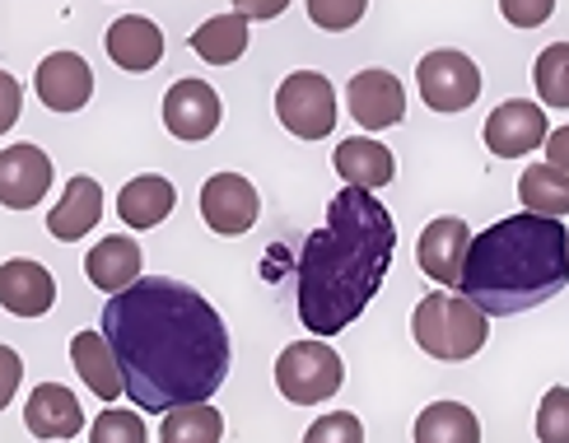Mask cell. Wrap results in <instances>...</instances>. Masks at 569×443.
<instances>
[{"label": "cell", "mask_w": 569, "mask_h": 443, "mask_svg": "<svg viewBox=\"0 0 569 443\" xmlns=\"http://www.w3.org/2000/svg\"><path fill=\"white\" fill-rule=\"evenodd\" d=\"M108 345L122 364L136 411L169 415L178 406L210 402L229 379V332L192 285L146 275L103 303Z\"/></svg>", "instance_id": "1"}, {"label": "cell", "mask_w": 569, "mask_h": 443, "mask_svg": "<svg viewBox=\"0 0 569 443\" xmlns=\"http://www.w3.org/2000/svg\"><path fill=\"white\" fill-rule=\"evenodd\" d=\"M397 252L392 210L365 187H341L322 224L308 233L295 271L299 322L313 336H337L369 309Z\"/></svg>", "instance_id": "2"}, {"label": "cell", "mask_w": 569, "mask_h": 443, "mask_svg": "<svg viewBox=\"0 0 569 443\" xmlns=\"http://www.w3.org/2000/svg\"><path fill=\"white\" fill-rule=\"evenodd\" d=\"M569 285V229L547 215H505L486 224L467 252L462 294L490 318L528 313Z\"/></svg>", "instance_id": "3"}, {"label": "cell", "mask_w": 569, "mask_h": 443, "mask_svg": "<svg viewBox=\"0 0 569 443\" xmlns=\"http://www.w3.org/2000/svg\"><path fill=\"white\" fill-rule=\"evenodd\" d=\"M411 336L425 355H435L443 364L471 360L490 336V313L477 309L467 294H430L416 303L411 313Z\"/></svg>", "instance_id": "4"}, {"label": "cell", "mask_w": 569, "mask_h": 443, "mask_svg": "<svg viewBox=\"0 0 569 443\" xmlns=\"http://www.w3.org/2000/svg\"><path fill=\"white\" fill-rule=\"evenodd\" d=\"M346 383V364L322 336L318 341H295L280 350L276 360V387L284 392V402L295 406H318L327 396H337Z\"/></svg>", "instance_id": "5"}, {"label": "cell", "mask_w": 569, "mask_h": 443, "mask_svg": "<svg viewBox=\"0 0 569 443\" xmlns=\"http://www.w3.org/2000/svg\"><path fill=\"white\" fill-rule=\"evenodd\" d=\"M276 117L280 127L299 140H322L337 127V89L318 70H295L276 89Z\"/></svg>", "instance_id": "6"}, {"label": "cell", "mask_w": 569, "mask_h": 443, "mask_svg": "<svg viewBox=\"0 0 569 443\" xmlns=\"http://www.w3.org/2000/svg\"><path fill=\"white\" fill-rule=\"evenodd\" d=\"M416 80H420V99L430 112H467L471 103L481 99V70L467 52H430L420 57L416 66Z\"/></svg>", "instance_id": "7"}, {"label": "cell", "mask_w": 569, "mask_h": 443, "mask_svg": "<svg viewBox=\"0 0 569 443\" xmlns=\"http://www.w3.org/2000/svg\"><path fill=\"white\" fill-rule=\"evenodd\" d=\"M257 210H262V197L243 173H210L201 187V220L233 239V233H248L257 224Z\"/></svg>", "instance_id": "8"}, {"label": "cell", "mask_w": 569, "mask_h": 443, "mask_svg": "<svg viewBox=\"0 0 569 443\" xmlns=\"http://www.w3.org/2000/svg\"><path fill=\"white\" fill-rule=\"evenodd\" d=\"M547 112L528 99H509L486 117V150L500 159H523L547 145Z\"/></svg>", "instance_id": "9"}, {"label": "cell", "mask_w": 569, "mask_h": 443, "mask_svg": "<svg viewBox=\"0 0 569 443\" xmlns=\"http://www.w3.org/2000/svg\"><path fill=\"white\" fill-rule=\"evenodd\" d=\"M346 103L365 131H388L407 117V89H401L392 70H360L346 84Z\"/></svg>", "instance_id": "10"}, {"label": "cell", "mask_w": 569, "mask_h": 443, "mask_svg": "<svg viewBox=\"0 0 569 443\" xmlns=\"http://www.w3.org/2000/svg\"><path fill=\"white\" fill-rule=\"evenodd\" d=\"M467 252H471V229L458 215H439L425 224L420 243H416V262L430 280H439V285H462Z\"/></svg>", "instance_id": "11"}, {"label": "cell", "mask_w": 569, "mask_h": 443, "mask_svg": "<svg viewBox=\"0 0 569 443\" xmlns=\"http://www.w3.org/2000/svg\"><path fill=\"white\" fill-rule=\"evenodd\" d=\"M220 117H224V103L206 80H178L169 93H163V127H169L178 140L216 135Z\"/></svg>", "instance_id": "12"}, {"label": "cell", "mask_w": 569, "mask_h": 443, "mask_svg": "<svg viewBox=\"0 0 569 443\" xmlns=\"http://www.w3.org/2000/svg\"><path fill=\"white\" fill-rule=\"evenodd\" d=\"M33 89H38L42 108L80 112L89 103V93H93V70H89V61L80 52H52V57H42L38 75H33Z\"/></svg>", "instance_id": "13"}, {"label": "cell", "mask_w": 569, "mask_h": 443, "mask_svg": "<svg viewBox=\"0 0 569 443\" xmlns=\"http://www.w3.org/2000/svg\"><path fill=\"white\" fill-rule=\"evenodd\" d=\"M52 187V159L38 145H6L0 150V201L10 210H29Z\"/></svg>", "instance_id": "14"}, {"label": "cell", "mask_w": 569, "mask_h": 443, "mask_svg": "<svg viewBox=\"0 0 569 443\" xmlns=\"http://www.w3.org/2000/svg\"><path fill=\"white\" fill-rule=\"evenodd\" d=\"M103 47H108L112 66L127 70V75H146V70H154L163 61V33H159V23L146 19V14H122L108 29Z\"/></svg>", "instance_id": "15"}, {"label": "cell", "mask_w": 569, "mask_h": 443, "mask_svg": "<svg viewBox=\"0 0 569 443\" xmlns=\"http://www.w3.org/2000/svg\"><path fill=\"white\" fill-rule=\"evenodd\" d=\"M0 303L14 318H42L57 303V280L47 275V266L29 262V256H10L0 266Z\"/></svg>", "instance_id": "16"}, {"label": "cell", "mask_w": 569, "mask_h": 443, "mask_svg": "<svg viewBox=\"0 0 569 443\" xmlns=\"http://www.w3.org/2000/svg\"><path fill=\"white\" fill-rule=\"evenodd\" d=\"M23 425L33 439H76L84 430V411L76 402V392L61 383H38L23 402Z\"/></svg>", "instance_id": "17"}, {"label": "cell", "mask_w": 569, "mask_h": 443, "mask_svg": "<svg viewBox=\"0 0 569 443\" xmlns=\"http://www.w3.org/2000/svg\"><path fill=\"white\" fill-rule=\"evenodd\" d=\"M331 169L341 173L346 187H365V192H378L397 178V159L383 140H369V135H350L331 154Z\"/></svg>", "instance_id": "18"}, {"label": "cell", "mask_w": 569, "mask_h": 443, "mask_svg": "<svg viewBox=\"0 0 569 443\" xmlns=\"http://www.w3.org/2000/svg\"><path fill=\"white\" fill-rule=\"evenodd\" d=\"M103 220V187L93 182L89 173H76L66 182L61 201L52 205V215H47V229H52V239L61 243H76L84 233Z\"/></svg>", "instance_id": "19"}, {"label": "cell", "mask_w": 569, "mask_h": 443, "mask_svg": "<svg viewBox=\"0 0 569 443\" xmlns=\"http://www.w3.org/2000/svg\"><path fill=\"white\" fill-rule=\"evenodd\" d=\"M70 360H76V373L84 379V387L93 396H103V402L127 396L122 364H117V350L108 345L103 332H76V336H70Z\"/></svg>", "instance_id": "20"}, {"label": "cell", "mask_w": 569, "mask_h": 443, "mask_svg": "<svg viewBox=\"0 0 569 443\" xmlns=\"http://www.w3.org/2000/svg\"><path fill=\"white\" fill-rule=\"evenodd\" d=\"M173 205H178V187L169 178L140 173L122 187V197H117V215H122V224H131L140 233V229H154V224L169 220Z\"/></svg>", "instance_id": "21"}, {"label": "cell", "mask_w": 569, "mask_h": 443, "mask_svg": "<svg viewBox=\"0 0 569 443\" xmlns=\"http://www.w3.org/2000/svg\"><path fill=\"white\" fill-rule=\"evenodd\" d=\"M140 262H146V256H140L136 239H127V233H108V239H99V248L84 256V275L103 294H122L140 280Z\"/></svg>", "instance_id": "22"}, {"label": "cell", "mask_w": 569, "mask_h": 443, "mask_svg": "<svg viewBox=\"0 0 569 443\" xmlns=\"http://www.w3.org/2000/svg\"><path fill=\"white\" fill-rule=\"evenodd\" d=\"M248 14H216V19H206L201 29L192 33V52L210 66H233L243 52H248V42H252V29H248Z\"/></svg>", "instance_id": "23"}, {"label": "cell", "mask_w": 569, "mask_h": 443, "mask_svg": "<svg viewBox=\"0 0 569 443\" xmlns=\"http://www.w3.org/2000/svg\"><path fill=\"white\" fill-rule=\"evenodd\" d=\"M518 201H523V210L547 215V220L569 215V173L556 169V163H532L518 178Z\"/></svg>", "instance_id": "24"}, {"label": "cell", "mask_w": 569, "mask_h": 443, "mask_svg": "<svg viewBox=\"0 0 569 443\" xmlns=\"http://www.w3.org/2000/svg\"><path fill=\"white\" fill-rule=\"evenodd\" d=\"M416 443H481V420L462 402H430L416 420Z\"/></svg>", "instance_id": "25"}, {"label": "cell", "mask_w": 569, "mask_h": 443, "mask_svg": "<svg viewBox=\"0 0 569 443\" xmlns=\"http://www.w3.org/2000/svg\"><path fill=\"white\" fill-rule=\"evenodd\" d=\"M220 439H224V415L210 402L178 406L159 425V443H220Z\"/></svg>", "instance_id": "26"}, {"label": "cell", "mask_w": 569, "mask_h": 443, "mask_svg": "<svg viewBox=\"0 0 569 443\" xmlns=\"http://www.w3.org/2000/svg\"><path fill=\"white\" fill-rule=\"evenodd\" d=\"M532 84L547 108H569V42H551L532 66Z\"/></svg>", "instance_id": "27"}, {"label": "cell", "mask_w": 569, "mask_h": 443, "mask_svg": "<svg viewBox=\"0 0 569 443\" xmlns=\"http://www.w3.org/2000/svg\"><path fill=\"white\" fill-rule=\"evenodd\" d=\"M89 443H150V434H146L140 411H103L93 420Z\"/></svg>", "instance_id": "28"}, {"label": "cell", "mask_w": 569, "mask_h": 443, "mask_svg": "<svg viewBox=\"0 0 569 443\" xmlns=\"http://www.w3.org/2000/svg\"><path fill=\"white\" fill-rule=\"evenodd\" d=\"M537 439L541 443H569V387H551L537 406Z\"/></svg>", "instance_id": "29"}, {"label": "cell", "mask_w": 569, "mask_h": 443, "mask_svg": "<svg viewBox=\"0 0 569 443\" xmlns=\"http://www.w3.org/2000/svg\"><path fill=\"white\" fill-rule=\"evenodd\" d=\"M365 10H369V0H308V19H313L318 29H327V33L355 29V23L365 19Z\"/></svg>", "instance_id": "30"}, {"label": "cell", "mask_w": 569, "mask_h": 443, "mask_svg": "<svg viewBox=\"0 0 569 443\" xmlns=\"http://www.w3.org/2000/svg\"><path fill=\"white\" fill-rule=\"evenodd\" d=\"M303 443H365V425H360V415H350V411H327L322 420L308 425Z\"/></svg>", "instance_id": "31"}, {"label": "cell", "mask_w": 569, "mask_h": 443, "mask_svg": "<svg viewBox=\"0 0 569 443\" xmlns=\"http://www.w3.org/2000/svg\"><path fill=\"white\" fill-rule=\"evenodd\" d=\"M500 14L513 23V29H537L556 14V0H500Z\"/></svg>", "instance_id": "32"}, {"label": "cell", "mask_w": 569, "mask_h": 443, "mask_svg": "<svg viewBox=\"0 0 569 443\" xmlns=\"http://www.w3.org/2000/svg\"><path fill=\"white\" fill-rule=\"evenodd\" d=\"M284 6H290V0H233V10L248 19H276V14H284Z\"/></svg>", "instance_id": "33"}, {"label": "cell", "mask_w": 569, "mask_h": 443, "mask_svg": "<svg viewBox=\"0 0 569 443\" xmlns=\"http://www.w3.org/2000/svg\"><path fill=\"white\" fill-rule=\"evenodd\" d=\"M547 163H556V169L569 173V127H556L547 135Z\"/></svg>", "instance_id": "34"}, {"label": "cell", "mask_w": 569, "mask_h": 443, "mask_svg": "<svg viewBox=\"0 0 569 443\" xmlns=\"http://www.w3.org/2000/svg\"><path fill=\"white\" fill-rule=\"evenodd\" d=\"M0 369H6V383H0V402H10L14 387H19V355H14L10 345L0 350Z\"/></svg>", "instance_id": "35"}, {"label": "cell", "mask_w": 569, "mask_h": 443, "mask_svg": "<svg viewBox=\"0 0 569 443\" xmlns=\"http://www.w3.org/2000/svg\"><path fill=\"white\" fill-rule=\"evenodd\" d=\"M0 84H6V112H0V127H14L19 122V84H14V75H0Z\"/></svg>", "instance_id": "36"}]
</instances>
